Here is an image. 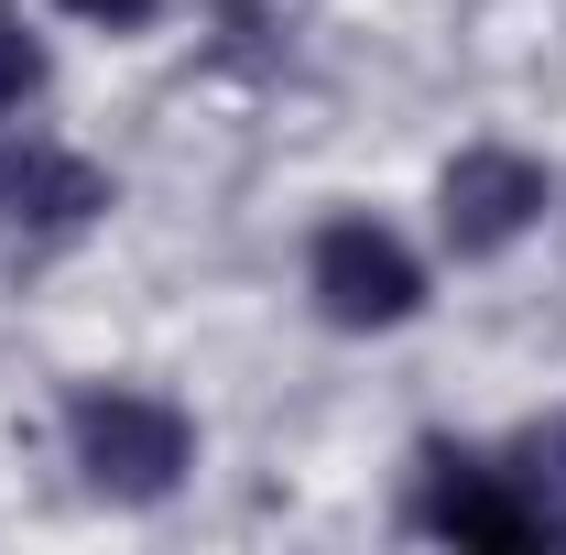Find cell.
I'll return each instance as SVG.
<instances>
[{"label":"cell","mask_w":566,"mask_h":555,"mask_svg":"<svg viewBox=\"0 0 566 555\" xmlns=\"http://www.w3.org/2000/svg\"><path fill=\"white\" fill-rule=\"evenodd\" d=\"M415 534L458 555H566V501L534 469L523 447H424V480H415Z\"/></svg>","instance_id":"obj_1"},{"label":"cell","mask_w":566,"mask_h":555,"mask_svg":"<svg viewBox=\"0 0 566 555\" xmlns=\"http://www.w3.org/2000/svg\"><path fill=\"white\" fill-rule=\"evenodd\" d=\"M66 458L98 501H175L197 469V415L142 381H76L66 392Z\"/></svg>","instance_id":"obj_2"},{"label":"cell","mask_w":566,"mask_h":555,"mask_svg":"<svg viewBox=\"0 0 566 555\" xmlns=\"http://www.w3.org/2000/svg\"><path fill=\"white\" fill-rule=\"evenodd\" d=\"M305 294L327 327L349 338H381V327H415L424 316V262L381 229V218H327L305 240Z\"/></svg>","instance_id":"obj_3"},{"label":"cell","mask_w":566,"mask_h":555,"mask_svg":"<svg viewBox=\"0 0 566 555\" xmlns=\"http://www.w3.org/2000/svg\"><path fill=\"white\" fill-rule=\"evenodd\" d=\"M545 208H556V175L534 153H512V142H480V153H458L436 175V229H447L458 262H501L512 240L545 229Z\"/></svg>","instance_id":"obj_4"},{"label":"cell","mask_w":566,"mask_h":555,"mask_svg":"<svg viewBox=\"0 0 566 555\" xmlns=\"http://www.w3.org/2000/svg\"><path fill=\"white\" fill-rule=\"evenodd\" d=\"M109 208V175L66 142H0V218L11 229H87Z\"/></svg>","instance_id":"obj_5"},{"label":"cell","mask_w":566,"mask_h":555,"mask_svg":"<svg viewBox=\"0 0 566 555\" xmlns=\"http://www.w3.org/2000/svg\"><path fill=\"white\" fill-rule=\"evenodd\" d=\"M33 87H44V44H33V33H22V11L0 0V121H11Z\"/></svg>","instance_id":"obj_6"},{"label":"cell","mask_w":566,"mask_h":555,"mask_svg":"<svg viewBox=\"0 0 566 555\" xmlns=\"http://www.w3.org/2000/svg\"><path fill=\"white\" fill-rule=\"evenodd\" d=\"M512 447H523V469H534V480L556 490L566 501V415H545V425H523V436H512Z\"/></svg>","instance_id":"obj_7"},{"label":"cell","mask_w":566,"mask_h":555,"mask_svg":"<svg viewBox=\"0 0 566 555\" xmlns=\"http://www.w3.org/2000/svg\"><path fill=\"white\" fill-rule=\"evenodd\" d=\"M55 11H76V22H98V33H142L164 0H55Z\"/></svg>","instance_id":"obj_8"}]
</instances>
